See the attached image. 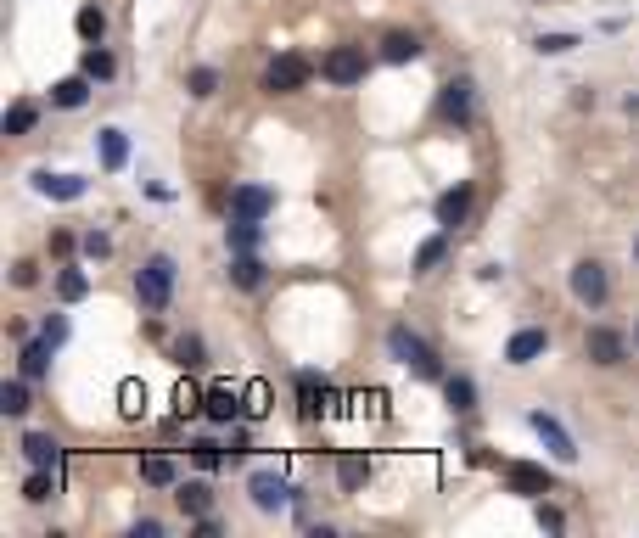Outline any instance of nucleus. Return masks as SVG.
Segmentation results:
<instances>
[{
	"label": "nucleus",
	"mask_w": 639,
	"mask_h": 538,
	"mask_svg": "<svg viewBox=\"0 0 639 538\" xmlns=\"http://www.w3.org/2000/svg\"><path fill=\"white\" fill-rule=\"evenodd\" d=\"M337 482H342V494H359V488L370 482V460H365V454H342V460H337Z\"/></svg>",
	"instance_id": "21"
},
{
	"label": "nucleus",
	"mask_w": 639,
	"mask_h": 538,
	"mask_svg": "<svg viewBox=\"0 0 639 538\" xmlns=\"http://www.w3.org/2000/svg\"><path fill=\"white\" fill-rule=\"evenodd\" d=\"M51 494H57V477H51V466H34L29 482H23V499H29V505H45Z\"/></svg>",
	"instance_id": "26"
},
{
	"label": "nucleus",
	"mask_w": 639,
	"mask_h": 538,
	"mask_svg": "<svg viewBox=\"0 0 639 538\" xmlns=\"http://www.w3.org/2000/svg\"><path fill=\"white\" fill-rule=\"evenodd\" d=\"M118 415H124V421H141V415H146V387L141 382L118 387Z\"/></svg>",
	"instance_id": "29"
},
{
	"label": "nucleus",
	"mask_w": 639,
	"mask_h": 538,
	"mask_svg": "<svg viewBox=\"0 0 639 538\" xmlns=\"http://www.w3.org/2000/svg\"><path fill=\"white\" fill-rule=\"evenodd\" d=\"M34 124H40V107H34V101H12V107H6V135H29Z\"/></svg>",
	"instance_id": "28"
},
{
	"label": "nucleus",
	"mask_w": 639,
	"mask_h": 538,
	"mask_svg": "<svg viewBox=\"0 0 639 538\" xmlns=\"http://www.w3.org/2000/svg\"><path fill=\"white\" fill-rule=\"evenodd\" d=\"M12 281L17 286H34V281H40V269H34V264H12Z\"/></svg>",
	"instance_id": "46"
},
{
	"label": "nucleus",
	"mask_w": 639,
	"mask_h": 538,
	"mask_svg": "<svg viewBox=\"0 0 639 538\" xmlns=\"http://www.w3.org/2000/svg\"><path fill=\"white\" fill-rule=\"evenodd\" d=\"M85 292H90V275H85V269H62V275H57V298L62 303H79Z\"/></svg>",
	"instance_id": "30"
},
{
	"label": "nucleus",
	"mask_w": 639,
	"mask_h": 538,
	"mask_svg": "<svg viewBox=\"0 0 639 538\" xmlns=\"http://www.w3.org/2000/svg\"><path fill=\"white\" fill-rule=\"evenodd\" d=\"M79 73H90V79H113V73H118V62H113V51H101V45H90V51H85V62H79Z\"/></svg>",
	"instance_id": "31"
},
{
	"label": "nucleus",
	"mask_w": 639,
	"mask_h": 538,
	"mask_svg": "<svg viewBox=\"0 0 639 538\" xmlns=\"http://www.w3.org/2000/svg\"><path fill=\"white\" fill-rule=\"evenodd\" d=\"M415 57H421V40H415L410 29H393L382 40V62H393V68H398V62H415Z\"/></svg>",
	"instance_id": "20"
},
{
	"label": "nucleus",
	"mask_w": 639,
	"mask_h": 538,
	"mask_svg": "<svg viewBox=\"0 0 639 538\" xmlns=\"http://www.w3.org/2000/svg\"><path fill=\"white\" fill-rule=\"evenodd\" d=\"M45 370H51V342H45V337L23 342V376H29V382H40Z\"/></svg>",
	"instance_id": "25"
},
{
	"label": "nucleus",
	"mask_w": 639,
	"mask_h": 538,
	"mask_svg": "<svg viewBox=\"0 0 639 538\" xmlns=\"http://www.w3.org/2000/svg\"><path fill=\"white\" fill-rule=\"evenodd\" d=\"M34 191L51 202H79L90 191V180H79V174H51V169H34Z\"/></svg>",
	"instance_id": "13"
},
{
	"label": "nucleus",
	"mask_w": 639,
	"mask_h": 538,
	"mask_svg": "<svg viewBox=\"0 0 639 538\" xmlns=\"http://www.w3.org/2000/svg\"><path fill=\"white\" fill-rule=\"evenodd\" d=\"M191 533H197V538H219V522H213V516H197V522H191Z\"/></svg>",
	"instance_id": "47"
},
{
	"label": "nucleus",
	"mask_w": 639,
	"mask_h": 538,
	"mask_svg": "<svg viewBox=\"0 0 639 538\" xmlns=\"http://www.w3.org/2000/svg\"><path fill=\"white\" fill-rule=\"evenodd\" d=\"M387 354H393L404 370H415L421 382H443V365H438V354H432V342H426L421 331H410V326H387Z\"/></svg>",
	"instance_id": "1"
},
{
	"label": "nucleus",
	"mask_w": 639,
	"mask_h": 538,
	"mask_svg": "<svg viewBox=\"0 0 639 538\" xmlns=\"http://www.w3.org/2000/svg\"><path fill=\"white\" fill-rule=\"evenodd\" d=\"M270 213H275L270 185H236L230 191V219H270Z\"/></svg>",
	"instance_id": "10"
},
{
	"label": "nucleus",
	"mask_w": 639,
	"mask_h": 538,
	"mask_svg": "<svg viewBox=\"0 0 639 538\" xmlns=\"http://www.w3.org/2000/svg\"><path fill=\"white\" fill-rule=\"evenodd\" d=\"M141 482H152V488H174V460H169V454H146V460H141Z\"/></svg>",
	"instance_id": "27"
},
{
	"label": "nucleus",
	"mask_w": 639,
	"mask_h": 538,
	"mask_svg": "<svg viewBox=\"0 0 639 538\" xmlns=\"http://www.w3.org/2000/svg\"><path fill=\"white\" fill-rule=\"evenodd\" d=\"M96 146H101V169H107V174H118L129 163V135H124V129H101Z\"/></svg>",
	"instance_id": "19"
},
{
	"label": "nucleus",
	"mask_w": 639,
	"mask_h": 538,
	"mask_svg": "<svg viewBox=\"0 0 639 538\" xmlns=\"http://www.w3.org/2000/svg\"><path fill=\"white\" fill-rule=\"evenodd\" d=\"M213 90H219V73H213V68H197V73H191V96H197V101H208Z\"/></svg>",
	"instance_id": "39"
},
{
	"label": "nucleus",
	"mask_w": 639,
	"mask_h": 538,
	"mask_svg": "<svg viewBox=\"0 0 639 538\" xmlns=\"http://www.w3.org/2000/svg\"><path fill=\"white\" fill-rule=\"evenodd\" d=\"M443 253H449V241H443V236L421 241V253H415V275H432V269L443 264Z\"/></svg>",
	"instance_id": "33"
},
{
	"label": "nucleus",
	"mask_w": 639,
	"mask_h": 538,
	"mask_svg": "<svg viewBox=\"0 0 639 538\" xmlns=\"http://www.w3.org/2000/svg\"><path fill=\"white\" fill-rule=\"evenodd\" d=\"M17 449H23V460H29V466H51V471L62 466V443L51 438V432H23V443H17Z\"/></svg>",
	"instance_id": "15"
},
{
	"label": "nucleus",
	"mask_w": 639,
	"mask_h": 538,
	"mask_svg": "<svg viewBox=\"0 0 639 538\" xmlns=\"http://www.w3.org/2000/svg\"><path fill=\"white\" fill-rule=\"evenodd\" d=\"M85 101H90V73H73V79H57V85H51V107H62V113L85 107Z\"/></svg>",
	"instance_id": "18"
},
{
	"label": "nucleus",
	"mask_w": 639,
	"mask_h": 538,
	"mask_svg": "<svg viewBox=\"0 0 639 538\" xmlns=\"http://www.w3.org/2000/svg\"><path fill=\"white\" fill-rule=\"evenodd\" d=\"M544 354H550V331L544 326H527L505 342V365H533V359H544Z\"/></svg>",
	"instance_id": "12"
},
{
	"label": "nucleus",
	"mask_w": 639,
	"mask_h": 538,
	"mask_svg": "<svg viewBox=\"0 0 639 538\" xmlns=\"http://www.w3.org/2000/svg\"><path fill=\"white\" fill-rule=\"evenodd\" d=\"M191 454H197V466H202V471H219V460H225L213 438H197V443H191Z\"/></svg>",
	"instance_id": "38"
},
{
	"label": "nucleus",
	"mask_w": 639,
	"mask_h": 538,
	"mask_svg": "<svg viewBox=\"0 0 639 538\" xmlns=\"http://www.w3.org/2000/svg\"><path fill=\"white\" fill-rule=\"evenodd\" d=\"M634 264H639V236H634Z\"/></svg>",
	"instance_id": "50"
},
{
	"label": "nucleus",
	"mask_w": 639,
	"mask_h": 538,
	"mask_svg": "<svg viewBox=\"0 0 639 538\" xmlns=\"http://www.w3.org/2000/svg\"><path fill=\"white\" fill-rule=\"evenodd\" d=\"M230 281L242 286V292H258L264 286V264L253 253H230Z\"/></svg>",
	"instance_id": "23"
},
{
	"label": "nucleus",
	"mask_w": 639,
	"mask_h": 538,
	"mask_svg": "<svg viewBox=\"0 0 639 538\" xmlns=\"http://www.w3.org/2000/svg\"><path fill=\"white\" fill-rule=\"evenodd\" d=\"M432 213H438V225H443V230L466 225V213H471V185H455V191H443Z\"/></svg>",
	"instance_id": "16"
},
{
	"label": "nucleus",
	"mask_w": 639,
	"mask_h": 538,
	"mask_svg": "<svg viewBox=\"0 0 639 538\" xmlns=\"http://www.w3.org/2000/svg\"><path fill=\"white\" fill-rule=\"evenodd\" d=\"M202 415H208V421H219V426H236V421L247 415V398H242V387L213 382L208 393H202Z\"/></svg>",
	"instance_id": "7"
},
{
	"label": "nucleus",
	"mask_w": 639,
	"mask_h": 538,
	"mask_svg": "<svg viewBox=\"0 0 639 538\" xmlns=\"http://www.w3.org/2000/svg\"><path fill=\"white\" fill-rule=\"evenodd\" d=\"M533 522H539L544 533H561V527H567V516H561L555 505H544V499H539V510H533Z\"/></svg>",
	"instance_id": "40"
},
{
	"label": "nucleus",
	"mask_w": 639,
	"mask_h": 538,
	"mask_svg": "<svg viewBox=\"0 0 639 538\" xmlns=\"http://www.w3.org/2000/svg\"><path fill=\"white\" fill-rule=\"evenodd\" d=\"M583 359H595V365H623L628 359V337L611 326H589V337H583Z\"/></svg>",
	"instance_id": "8"
},
{
	"label": "nucleus",
	"mask_w": 639,
	"mask_h": 538,
	"mask_svg": "<svg viewBox=\"0 0 639 538\" xmlns=\"http://www.w3.org/2000/svg\"><path fill=\"white\" fill-rule=\"evenodd\" d=\"M247 499H253V510H264V516H281V510L298 499V488H292L281 471L264 466V471H253V477H247Z\"/></svg>",
	"instance_id": "3"
},
{
	"label": "nucleus",
	"mask_w": 639,
	"mask_h": 538,
	"mask_svg": "<svg viewBox=\"0 0 639 538\" xmlns=\"http://www.w3.org/2000/svg\"><path fill=\"white\" fill-rule=\"evenodd\" d=\"M634 348H639V320H634Z\"/></svg>",
	"instance_id": "49"
},
{
	"label": "nucleus",
	"mask_w": 639,
	"mask_h": 538,
	"mask_svg": "<svg viewBox=\"0 0 639 538\" xmlns=\"http://www.w3.org/2000/svg\"><path fill=\"white\" fill-rule=\"evenodd\" d=\"M505 482H511V494H527V499H544L555 488L550 471L544 466H527V460H516V466H505Z\"/></svg>",
	"instance_id": "14"
},
{
	"label": "nucleus",
	"mask_w": 639,
	"mask_h": 538,
	"mask_svg": "<svg viewBox=\"0 0 639 538\" xmlns=\"http://www.w3.org/2000/svg\"><path fill=\"white\" fill-rule=\"evenodd\" d=\"M247 449H253V438H247V426L236 421V426H230V454H247Z\"/></svg>",
	"instance_id": "44"
},
{
	"label": "nucleus",
	"mask_w": 639,
	"mask_h": 538,
	"mask_svg": "<svg viewBox=\"0 0 639 538\" xmlns=\"http://www.w3.org/2000/svg\"><path fill=\"white\" fill-rule=\"evenodd\" d=\"M45 342H51V348H62V342H68V320H45V331H40Z\"/></svg>",
	"instance_id": "43"
},
{
	"label": "nucleus",
	"mask_w": 639,
	"mask_h": 538,
	"mask_svg": "<svg viewBox=\"0 0 639 538\" xmlns=\"http://www.w3.org/2000/svg\"><path fill=\"white\" fill-rule=\"evenodd\" d=\"M628 113H639V96H628Z\"/></svg>",
	"instance_id": "48"
},
{
	"label": "nucleus",
	"mask_w": 639,
	"mask_h": 538,
	"mask_svg": "<svg viewBox=\"0 0 639 538\" xmlns=\"http://www.w3.org/2000/svg\"><path fill=\"white\" fill-rule=\"evenodd\" d=\"M135 538H163V522H157V516H141V522H135Z\"/></svg>",
	"instance_id": "45"
},
{
	"label": "nucleus",
	"mask_w": 639,
	"mask_h": 538,
	"mask_svg": "<svg viewBox=\"0 0 639 538\" xmlns=\"http://www.w3.org/2000/svg\"><path fill=\"white\" fill-rule=\"evenodd\" d=\"M572 298L589 303V309H600V303L611 298V281H606V264H600V258H578V264H572Z\"/></svg>",
	"instance_id": "6"
},
{
	"label": "nucleus",
	"mask_w": 639,
	"mask_h": 538,
	"mask_svg": "<svg viewBox=\"0 0 639 538\" xmlns=\"http://www.w3.org/2000/svg\"><path fill=\"white\" fill-rule=\"evenodd\" d=\"M578 34H539V57H567V51H578Z\"/></svg>",
	"instance_id": "35"
},
{
	"label": "nucleus",
	"mask_w": 639,
	"mask_h": 538,
	"mask_svg": "<svg viewBox=\"0 0 639 538\" xmlns=\"http://www.w3.org/2000/svg\"><path fill=\"white\" fill-rule=\"evenodd\" d=\"M174 505H180L191 522H197V516H208V510H213V488H208L202 477H197V482H180V488H174Z\"/></svg>",
	"instance_id": "17"
},
{
	"label": "nucleus",
	"mask_w": 639,
	"mask_h": 538,
	"mask_svg": "<svg viewBox=\"0 0 639 538\" xmlns=\"http://www.w3.org/2000/svg\"><path fill=\"white\" fill-rule=\"evenodd\" d=\"M527 426H533V432L544 438V449H550L555 460H578V443H572V432H567L561 421H555V415L533 410V415H527Z\"/></svg>",
	"instance_id": "11"
},
{
	"label": "nucleus",
	"mask_w": 639,
	"mask_h": 538,
	"mask_svg": "<svg viewBox=\"0 0 639 538\" xmlns=\"http://www.w3.org/2000/svg\"><path fill=\"white\" fill-rule=\"evenodd\" d=\"M242 398H247V421L270 415V382H247V387H242Z\"/></svg>",
	"instance_id": "34"
},
{
	"label": "nucleus",
	"mask_w": 639,
	"mask_h": 538,
	"mask_svg": "<svg viewBox=\"0 0 639 538\" xmlns=\"http://www.w3.org/2000/svg\"><path fill=\"white\" fill-rule=\"evenodd\" d=\"M135 298H141L146 314H163L174 303V258L169 253H152L135 269Z\"/></svg>",
	"instance_id": "2"
},
{
	"label": "nucleus",
	"mask_w": 639,
	"mask_h": 538,
	"mask_svg": "<svg viewBox=\"0 0 639 538\" xmlns=\"http://www.w3.org/2000/svg\"><path fill=\"white\" fill-rule=\"evenodd\" d=\"M309 85V57H298V51H281V57L264 68V90L270 96H292V90Z\"/></svg>",
	"instance_id": "4"
},
{
	"label": "nucleus",
	"mask_w": 639,
	"mask_h": 538,
	"mask_svg": "<svg viewBox=\"0 0 639 538\" xmlns=\"http://www.w3.org/2000/svg\"><path fill=\"white\" fill-rule=\"evenodd\" d=\"M73 23H79V34H85L90 45H101V34H107V17H101L96 6H85V12L73 17Z\"/></svg>",
	"instance_id": "37"
},
{
	"label": "nucleus",
	"mask_w": 639,
	"mask_h": 538,
	"mask_svg": "<svg viewBox=\"0 0 639 538\" xmlns=\"http://www.w3.org/2000/svg\"><path fill=\"white\" fill-rule=\"evenodd\" d=\"M438 118L443 124H455V129H466L471 118H477V85H471V79H449L443 96H438Z\"/></svg>",
	"instance_id": "5"
},
{
	"label": "nucleus",
	"mask_w": 639,
	"mask_h": 538,
	"mask_svg": "<svg viewBox=\"0 0 639 538\" xmlns=\"http://www.w3.org/2000/svg\"><path fill=\"white\" fill-rule=\"evenodd\" d=\"M230 253H253L258 241H264V219H230Z\"/></svg>",
	"instance_id": "24"
},
{
	"label": "nucleus",
	"mask_w": 639,
	"mask_h": 538,
	"mask_svg": "<svg viewBox=\"0 0 639 538\" xmlns=\"http://www.w3.org/2000/svg\"><path fill=\"white\" fill-rule=\"evenodd\" d=\"M0 410H6V415H23V410H29V376H17V382L0 387Z\"/></svg>",
	"instance_id": "32"
},
{
	"label": "nucleus",
	"mask_w": 639,
	"mask_h": 538,
	"mask_svg": "<svg viewBox=\"0 0 639 538\" xmlns=\"http://www.w3.org/2000/svg\"><path fill=\"white\" fill-rule=\"evenodd\" d=\"M107 253H113V236L90 230V236H85V258H107Z\"/></svg>",
	"instance_id": "42"
},
{
	"label": "nucleus",
	"mask_w": 639,
	"mask_h": 538,
	"mask_svg": "<svg viewBox=\"0 0 639 538\" xmlns=\"http://www.w3.org/2000/svg\"><path fill=\"white\" fill-rule=\"evenodd\" d=\"M365 51L359 45H337V51H326V62H320V73H326L331 85H359L365 79Z\"/></svg>",
	"instance_id": "9"
},
{
	"label": "nucleus",
	"mask_w": 639,
	"mask_h": 538,
	"mask_svg": "<svg viewBox=\"0 0 639 538\" xmlns=\"http://www.w3.org/2000/svg\"><path fill=\"white\" fill-rule=\"evenodd\" d=\"M443 398H449V410L455 415L477 410V387H471V376H443Z\"/></svg>",
	"instance_id": "22"
},
{
	"label": "nucleus",
	"mask_w": 639,
	"mask_h": 538,
	"mask_svg": "<svg viewBox=\"0 0 639 538\" xmlns=\"http://www.w3.org/2000/svg\"><path fill=\"white\" fill-rule=\"evenodd\" d=\"M174 410H180V421H185V415H197V410H202V393H197L191 382H185L180 393H174Z\"/></svg>",
	"instance_id": "41"
},
{
	"label": "nucleus",
	"mask_w": 639,
	"mask_h": 538,
	"mask_svg": "<svg viewBox=\"0 0 639 538\" xmlns=\"http://www.w3.org/2000/svg\"><path fill=\"white\" fill-rule=\"evenodd\" d=\"M174 365H185V370H197V365H202V337H197V331L174 342Z\"/></svg>",
	"instance_id": "36"
}]
</instances>
